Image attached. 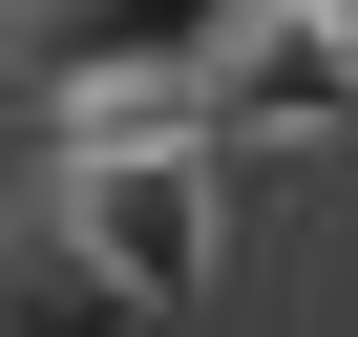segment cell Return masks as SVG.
Instances as JSON below:
<instances>
[{"label":"cell","instance_id":"6da1fadb","mask_svg":"<svg viewBox=\"0 0 358 337\" xmlns=\"http://www.w3.org/2000/svg\"><path fill=\"white\" fill-rule=\"evenodd\" d=\"M43 211L85 232L106 295L190 316V295H211V232H232V168H211L190 127H64V190H43Z\"/></svg>","mask_w":358,"mask_h":337},{"label":"cell","instance_id":"7a4b0ae2","mask_svg":"<svg viewBox=\"0 0 358 337\" xmlns=\"http://www.w3.org/2000/svg\"><path fill=\"white\" fill-rule=\"evenodd\" d=\"M0 337H169V316H148V295H106L64 211H0Z\"/></svg>","mask_w":358,"mask_h":337}]
</instances>
